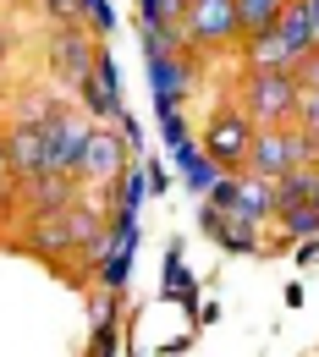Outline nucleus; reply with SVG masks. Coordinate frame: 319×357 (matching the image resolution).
<instances>
[{
	"label": "nucleus",
	"mask_w": 319,
	"mask_h": 357,
	"mask_svg": "<svg viewBox=\"0 0 319 357\" xmlns=\"http://www.w3.org/2000/svg\"><path fill=\"white\" fill-rule=\"evenodd\" d=\"M215 242H221L226 253H265V236H259V225L237 220V215H226V220H221V231H215Z\"/></svg>",
	"instance_id": "obj_19"
},
{
	"label": "nucleus",
	"mask_w": 319,
	"mask_h": 357,
	"mask_svg": "<svg viewBox=\"0 0 319 357\" xmlns=\"http://www.w3.org/2000/svg\"><path fill=\"white\" fill-rule=\"evenodd\" d=\"M314 192H319V165L286 171V176L275 181V215H281V209H297V204H314Z\"/></svg>",
	"instance_id": "obj_15"
},
{
	"label": "nucleus",
	"mask_w": 319,
	"mask_h": 357,
	"mask_svg": "<svg viewBox=\"0 0 319 357\" xmlns=\"http://www.w3.org/2000/svg\"><path fill=\"white\" fill-rule=\"evenodd\" d=\"M297 264H319V236L314 242H297Z\"/></svg>",
	"instance_id": "obj_31"
},
{
	"label": "nucleus",
	"mask_w": 319,
	"mask_h": 357,
	"mask_svg": "<svg viewBox=\"0 0 319 357\" xmlns=\"http://www.w3.org/2000/svg\"><path fill=\"white\" fill-rule=\"evenodd\" d=\"M6 154H11V176H17V181L50 176V160H45V137H39V127H6Z\"/></svg>",
	"instance_id": "obj_11"
},
{
	"label": "nucleus",
	"mask_w": 319,
	"mask_h": 357,
	"mask_svg": "<svg viewBox=\"0 0 319 357\" xmlns=\"http://www.w3.org/2000/svg\"><path fill=\"white\" fill-rule=\"evenodd\" d=\"M39 137H45L50 176H72V171H77V160H83V149H89V137H94V121L72 105V110H61L50 127H39Z\"/></svg>",
	"instance_id": "obj_6"
},
{
	"label": "nucleus",
	"mask_w": 319,
	"mask_h": 357,
	"mask_svg": "<svg viewBox=\"0 0 319 357\" xmlns=\"http://www.w3.org/2000/svg\"><path fill=\"white\" fill-rule=\"evenodd\" d=\"M187 45L193 50H226L242 45V17H237V0H187Z\"/></svg>",
	"instance_id": "obj_5"
},
{
	"label": "nucleus",
	"mask_w": 319,
	"mask_h": 357,
	"mask_svg": "<svg viewBox=\"0 0 319 357\" xmlns=\"http://www.w3.org/2000/svg\"><path fill=\"white\" fill-rule=\"evenodd\" d=\"M171 160H177V171H182L187 192H204V198H209V187H215V181L226 176V171H221V165H215L198 143H193V149H182V154H171Z\"/></svg>",
	"instance_id": "obj_16"
},
{
	"label": "nucleus",
	"mask_w": 319,
	"mask_h": 357,
	"mask_svg": "<svg viewBox=\"0 0 319 357\" xmlns=\"http://www.w3.org/2000/svg\"><path fill=\"white\" fill-rule=\"evenodd\" d=\"M116 347H121V341H116V324H110V330H94L89 357H116Z\"/></svg>",
	"instance_id": "obj_28"
},
{
	"label": "nucleus",
	"mask_w": 319,
	"mask_h": 357,
	"mask_svg": "<svg viewBox=\"0 0 319 357\" xmlns=\"http://www.w3.org/2000/svg\"><path fill=\"white\" fill-rule=\"evenodd\" d=\"M160 132H165V143H171V154H182V149H193L198 137H193V127L182 121V110H160Z\"/></svg>",
	"instance_id": "obj_22"
},
{
	"label": "nucleus",
	"mask_w": 319,
	"mask_h": 357,
	"mask_svg": "<svg viewBox=\"0 0 319 357\" xmlns=\"http://www.w3.org/2000/svg\"><path fill=\"white\" fill-rule=\"evenodd\" d=\"M50 28H77V0H39Z\"/></svg>",
	"instance_id": "obj_25"
},
{
	"label": "nucleus",
	"mask_w": 319,
	"mask_h": 357,
	"mask_svg": "<svg viewBox=\"0 0 319 357\" xmlns=\"http://www.w3.org/2000/svg\"><path fill=\"white\" fill-rule=\"evenodd\" d=\"M309 6V22H314V50H319V0H303Z\"/></svg>",
	"instance_id": "obj_32"
},
{
	"label": "nucleus",
	"mask_w": 319,
	"mask_h": 357,
	"mask_svg": "<svg viewBox=\"0 0 319 357\" xmlns=\"http://www.w3.org/2000/svg\"><path fill=\"white\" fill-rule=\"evenodd\" d=\"M275 33L286 39V50H292L297 61H303V55H314V22H309V6H303V0H292V6L281 11Z\"/></svg>",
	"instance_id": "obj_17"
},
{
	"label": "nucleus",
	"mask_w": 319,
	"mask_h": 357,
	"mask_svg": "<svg viewBox=\"0 0 319 357\" xmlns=\"http://www.w3.org/2000/svg\"><path fill=\"white\" fill-rule=\"evenodd\" d=\"M292 0H237V17H242V39L248 33H270L275 22H281V11H286Z\"/></svg>",
	"instance_id": "obj_18"
},
{
	"label": "nucleus",
	"mask_w": 319,
	"mask_h": 357,
	"mask_svg": "<svg viewBox=\"0 0 319 357\" xmlns=\"http://www.w3.org/2000/svg\"><path fill=\"white\" fill-rule=\"evenodd\" d=\"M231 215L248 225L275 220V181L253 176V171H237V198H231Z\"/></svg>",
	"instance_id": "obj_12"
},
{
	"label": "nucleus",
	"mask_w": 319,
	"mask_h": 357,
	"mask_svg": "<svg viewBox=\"0 0 319 357\" xmlns=\"http://www.w3.org/2000/svg\"><path fill=\"white\" fill-rule=\"evenodd\" d=\"M297 132H309L319 143V93H303V105H297Z\"/></svg>",
	"instance_id": "obj_27"
},
{
	"label": "nucleus",
	"mask_w": 319,
	"mask_h": 357,
	"mask_svg": "<svg viewBox=\"0 0 319 357\" xmlns=\"http://www.w3.org/2000/svg\"><path fill=\"white\" fill-rule=\"evenodd\" d=\"M6 181H17V176H11V154H6V132H0V187H6ZM6 192H11V187H6Z\"/></svg>",
	"instance_id": "obj_30"
},
{
	"label": "nucleus",
	"mask_w": 319,
	"mask_h": 357,
	"mask_svg": "<svg viewBox=\"0 0 319 357\" xmlns=\"http://www.w3.org/2000/svg\"><path fill=\"white\" fill-rule=\"evenodd\" d=\"M297 165H319V143L297 127H270V132L253 137V154H248V171L265 181H281Z\"/></svg>",
	"instance_id": "obj_2"
},
{
	"label": "nucleus",
	"mask_w": 319,
	"mask_h": 357,
	"mask_svg": "<svg viewBox=\"0 0 319 357\" xmlns=\"http://www.w3.org/2000/svg\"><path fill=\"white\" fill-rule=\"evenodd\" d=\"M143 198H149V171H143V165H133V171L121 176L116 204H121V215H138V209H143Z\"/></svg>",
	"instance_id": "obj_21"
},
{
	"label": "nucleus",
	"mask_w": 319,
	"mask_h": 357,
	"mask_svg": "<svg viewBox=\"0 0 319 357\" xmlns=\"http://www.w3.org/2000/svg\"><path fill=\"white\" fill-rule=\"evenodd\" d=\"M127 171H133V149L121 143V132L94 127V137H89V149H83V160H77L72 176L89 181V187H110V181H121Z\"/></svg>",
	"instance_id": "obj_7"
},
{
	"label": "nucleus",
	"mask_w": 319,
	"mask_h": 357,
	"mask_svg": "<svg viewBox=\"0 0 319 357\" xmlns=\"http://www.w3.org/2000/svg\"><path fill=\"white\" fill-rule=\"evenodd\" d=\"M149 83L160 110H182V99L193 93V55H149Z\"/></svg>",
	"instance_id": "obj_10"
},
{
	"label": "nucleus",
	"mask_w": 319,
	"mask_h": 357,
	"mask_svg": "<svg viewBox=\"0 0 319 357\" xmlns=\"http://www.w3.org/2000/svg\"><path fill=\"white\" fill-rule=\"evenodd\" d=\"M253 137H259V127L237 110V105H221L215 116H209V127H204V137H198V149L226 171V176H237V171H248V154H253Z\"/></svg>",
	"instance_id": "obj_3"
},
{
	"label": "nucleus",
	"mask_w": 319,
	"mask_h": 357,
	"mask_svg": "<svg viewBox=\"0 0 319 357\" xmlns=\"http://www.w3.org/2000/svg\"><path fill=\"white\" fill-rule=\"evenodd\" d=\"M242 61H248V72H292L297 66V55L286 50V39L281 33H248L242 39Z\"/></svg>",
	"instance_id": "obj_14"
},
{
	"label": "nucleus",
	"mask_w": 319,
	"mask_h": 357,
	"mask_svg": "<svg viewBox=\"0 0 319 357\" xmlns=\"http://www.w3.org/2000/svg\"><path fill=\"white\" fill-rule=\"evenodd\" d=\"M292 77H297V89H303V93H319V50L292 66Z\"/></svg>",
	"instance_id": "obj_26"
},
{
	"label": "nucleus",
	"mask_w": 319,
	"mask_h": 357,
	"mask_svg": "<svg viewBox=\"0 0 319 357\" xmlns=\"http://www.w3.org/2000/svg\"><path fill=\"white\" fill-rule=\"evenodd\" d=\"M83 116H89L94 127H105V121H121V83H116V61H110V50H99V61H94V77L83 83Z\"/></svg>",
	"instance_id": "obj_9"
},
{
	"label": "nucleus",
	"mask_w": 319,
	"mask_h": 357,
	"mask_svg": "<svg viewBox=\"0 0 319 357\" xmlns=\"http://www.w3.org/2000/svg\"><path fill=\"white\" fill-rule=\"evenodd\" d=\"M221 220H226V215H221V209H215V204H204V209H198V225H204V231H209V236H215V231H221Z\"/></svg>",
	"instance_id": "obj_29"
},
{
	"label": "nucleus",
	"mask_w": 319,
	"mask_h": 357,
	"mask_svg": "<svg viewBox=\"0 0 319 357\" xmlns=\"http://www.w3.org/2000/svg\"><path fill=\"white\" fill-rule=\"evenodd\" d=\"M6 55H11V33L0 28V61H6Z\"/></svg>",
	"instance_id": "obj_33"
},
{
	"label": "nucleus",
	"mask_w": 319,
	"mask_h": 357,
	"mask_svg": "<svg viewBox=\"0 0 319 357\" xmlns=\"http://www.w3.org/2000/svg\"><path fill=\"white\" fill-rule=\"evenodd\" d=\"M94 61H99V39H94L83 22H77V28H50L45 66H50V77H55V83L83 89V83L94 77Z\"/></svg>",
	"instance_id": "obj_4"
},
{
	"label": "nucleus",
	"mask_w": 319,
	"mask_h": 357,
	"mask_svg": "<svg viewBox=\"0 0 319 357\" xmlns=\"http://www.w3.org/2000/svg\"><path fill=\"white\" fill-rule=\"evenodd\" d=\"M237 99H242L237 110H242L259 132H270V127H297L303 89H297V77H292V72H242Z\"/></svg>",
	"instance_id": "obj_1"
},
{
	"label": "nucleus",
	"mask_w": 319,
	"mask_h": 357,
	"mask_svg": "<svg viewBox=\"0 0 319 357\" xmlns=\"http://www.w3.org/2000/svg\"><path fill=\"white\" fill-rule=\"evenodd\" d=\"M17 204L28 220H55L66 215L72 204H83V181L77 176H39V181H22L17 187Z\"/></svg>",
	"instance_id": "obj_8"
},
{
	"label": "nucleus",
	"mask_w": 319,
	"mask_h": 357,
	"mask_svg": "<svg viewBox=\"0 0 319 357\" xmlns=\"http://www.w3.org/2000/svg\"><path fill=\"white\" fill-rule=\"evenodd\" d=\"M127 269H133V253H110V259L99 264V286H105V291H121V286H127Z\"/></svg>",
	"instance_id": "obj_23"
},
{
	"label": "nucleus",
	"mask_w": 319,
	"mask_h": 357,
	"mask_svg": "<svg viewBox=\"0 0 319 357\" xmlns=\"http://www.w3.org/2000/svg\"><path fill=\"white\" fill-rule=\"evenodd\" d=\"M187 0H138V28H182Z\"/></svg>",
	"instance_id": "obj_20"
},
{
	"label": "nucleus",
	"mask_w": 319,
	"mask_h": 357,
	"mask_svg": "<svg viewBox=\"0 0 319 357\" xmlns=\"http://www.w3.org/2000/svg\"><path fill=\"white\" fill-rule=\"evenodd\" d=\"M89 319H94V330H110L116 324V291L99 286V297H89Z\"/></svg>",
	"instance_id": "obj_24"
},
{
	"label": "nucleus",
	"mask_w": 319,
	"mask_h": 357,
	"mask_svg": "<svg viewBox=\"0 0 319 357\" xmlns=\"http://www.w3.org/2000/svg\"><path fill=\"white\" fill-rule=\"evenodd\" d=\"M314 209H319V192H314Z\"/></svg>",
	"instance_id": "obj_34"
},
{
	"label": "nucleus",
	"mask_w": 319,
	"mask_h": 357,
	"mask_svg": "<svg viewBox=\"0 0 319 357\" xmlns=\"http://www.w3.org/2000/svg\"><path fill=\"white\" fill-rule=\"evenodd\" d=\"M61 110H72V105L55 99L50 89H17L11 93V127H50Z\"/></svg>",
	"instance_id": "obj_13"
}]
</instances>
